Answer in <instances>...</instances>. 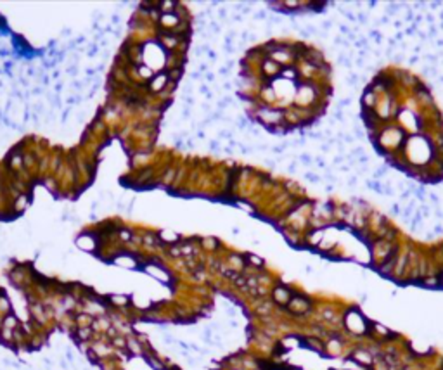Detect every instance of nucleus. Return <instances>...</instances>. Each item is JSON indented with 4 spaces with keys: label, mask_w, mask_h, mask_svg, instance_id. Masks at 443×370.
<instances>
[{
    "label": "nucleus",
    "mask_w": 443,
    "mask_h": 370,
    "mask_svg": "<svg viewBox=\"0 0 443 370\" xmlns=\"http://www.w3.org/2000/svg\"><path fill=\"white\" fill-rule=\"evenodd\" d=\"M289 304V310L295 313H305L306 310H309V301H306L305 298H301V296H295V298H291V301L287 303Z\"/></svg>",
    "instance_id": "obj_1"
},
{
    "label": "nucleus",
    "mask_w": 443,
    "mask_h": 370,
    "mask_svg": "<svg viewBox=\"0 0 443 370\" xmlns=\"http://www.w3.org/2000/svg\"><path fill=\"white\" fill-rule=\"evenodd\" d=\"M274 299H276L279 304H287L291 301V293H289L286 287H277L274 291Z\"/></svg>",
    "instance_id": "obj_2"
},
{
    "label": "nucleus",
    "mask_w": 443,
    "mask_h": 370,
    "mask_svg": "<svg viewBox=\"0 0 443 370\" xmlns=\"http://www.w3.org/2000/svg\"><path fill=\"white\" fill-rule=\"evenodd\" d=\"M88 334H90V329H80V337H82V339H87Z\"/></svg>",
    "instance_id": "obj_3"
}]
</instances>
